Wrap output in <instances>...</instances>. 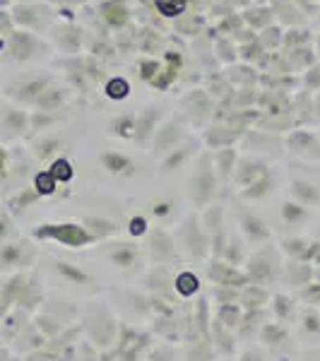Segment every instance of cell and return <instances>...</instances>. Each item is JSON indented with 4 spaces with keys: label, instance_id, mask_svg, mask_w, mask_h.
Instances as JSON below:
<instances>
[{
    "label": "cell",
    "instance_id": "6da1fadb",
    "mask_svg": "<svg viewBox=\"0 0 320 361\" xmlns=\"http://www.w3.org/2000/svg\"><path fill=\"white\" fill-rule=\"evenodd\" d=\"M243 272L248 277V284H260V287L270 289L282 279V253L277 246H260L248 255Z\"/></svg>",
    "mask_w": 320,
    "mask_h": 361
},
{
    "label": "cell",
    "instance_id": "7a4b0ae2",
    "mask_svg": "<svg viewBox=\"0 0 320 361\" xmlns=\"http://www.w3.org/2000/svg\"><path fill=\"white\" fill-rule=\"evenodd\" d=\"M118 320L111 316L109 308H104L101 304H90L85 311V323L82 330L87 337L99 352H106V349L116 347V337H118Z\"/></svg>",
    "mask_w": 320,
    "mask_h": 361
},
{
    "label": "cell",
    "instance_id": "3957f363",
    "mask_svg": "<svg viewBox=\"0 0 320 361\" xmlns=\"http://www.w3.org/2000/svg\"><path fill=\"white\" fill-rule=\"evenodd\" d=\"M176 246H181L183 255L195 263H205L209 260V238L205 234L200 224V214L197 212H190L188 217L178 224V231H176Z\"/></svg>",
    "mask_w": 320,
    "mask_h": 361
},
{
    "label": "cell",
    "instance_id": "277c9868",
    "mask_svg": "<svg viewBox=\"0 0 320 361\" xmlns=\"http://www.w3.org/2000/svg\"><path fill=\"white\" fill-rule=\"evenodd\" d=\"M217 193V173H214L212 154H202L190 176V202L195 212H202Z\"/></svg>",
    "mask_w": 320,
    "mask_h": 361
},
{
    "label": "cell",
    "instance_id": "5b68a950",
    "mask_svg": "<svg viewBox=\"0 0 320 361\" xmlns=\"http://www.w3.org/2000/svg\"><path fill=\"white\" fill-rule=\"evenodd\" d=\"M34 238L39 241H56L66 248H85L94 243L90 231L78 222H56V224H42L34 229Z\"/></svg>",
    "mask_w": 320,
    "mask_h": 361
},
{
    "label": "cell",
    "instance_id": "8992f818",
    "mask_svg": "<svg viewBox=\"0 0 320 361\" xmlns=\"http://www.w3.org/2000/svg\"><path fill=\"white\" fill-rule=\"evenodd\" d=\"M197 214H200V224L209 238V258L219 260L224 253L226 238H229V234H226V229H224V205L209 202V205Z\"/></svg>",
    "mask_w": 320,
    "mask_h": 361
},
{
    "label": "cell",
    "instance_id": "52a82bcc",
    "mask_svg": "<svg viewBox=\"0 0 320 361\" xmlns=\"http://www.w3.org/2000/svg\"><path fill=\"white\" fill-rule=\"evenodd\" d=\"M178 246H176V238H173L168 231L154 229L147 231V258L152 265H176L178 260Z\"/></svg>",
    "mask_w": 320,
    "mask_h": 361
},
{
    "label": "cell",
    "instance_id": "ba28073f",
    "mask_svg": "<svg viewBox=\"0 0 320 361\" xmlns=\"http://www.w3.org/2000/svg\"><path fill=\"white\" fill-rule=\"evenodd\" d=\"M173 279H176V265H152L144 275V294L159 296L166 301H176L178 296L173 292Z\"/></svg>",
    "mask_w": 320,
    "mask_h": 361
},
{
    "label": "cell",
    "instance_id": "9c48e42d",
    "mask_svg": "<svg viewBox=\"0 0 320 361\" xmlns=\"http://www.w3.org/2000/svg\"><path fill=\"white\" fill-rule=\"evenodd\" d=\"M116 347L130 359H140L142 354H147L152 349V333L147 330L133 328V325H118V337H116Z\"/></svg>",
    "mask_w": 320,
    "mask_h": 361
},
{
    "label": "cell",
    "instance_id": "30bf717a",
    "mask_svg": "<svg viewBox=\"0 0 320 361\" xmlns=\"http://www.w3.org/2000/svg\"><path fill=\"white\" fill-rule=\"evenodd\" d=\"M238 229H241L243 241L253 248L265 246V243H270V238H272V231H270V226H267L265 219L260 217V214L251 212V209H246V207L238 212Z\"/></svg>",
    "mask_w": 320,
    "mask_h": 361
},
{
    "label": "cell",
    "instance_id": "8fae6325",
    "mask_svg": "<svg viewBox=\"0 0 320 361\" xmlns=\"http://www.w3.org/2000/svg\"><path fill=\"white\" fill-rule=\"evenodd\" d=\"M207 279L214 284V287H234V289H243L248 284V277L243 272V267H234L224 260L209 258L207 260Z\"/></svg>",
    "mask_w": 320,
    "mask_h": 361
},
{
    "label": "cell",
    "instance_id": "7c38bea8",
    "mask_svg": "<svg viewBox=\"0 0 320 361\" xmlns=\"http://www.w3.org/2000/svg\"><path fill=\"white\" fill-rule=\"evenodd\" d=\"M272 169L267 166V161H263L260 157H241V159L236 161V169H234V176H231V180H234V188L236 190H243L248 188V185H253L255 180H260L263 176H267Z\"/></svg>",
    "mask_w": 320,
    "mask_h": 361
},
{
    "label": "cell",
    "instance_id": "4fadbf2b",
    "mask_svg": "<svg viewBox=\"0 0 320 361\" xmlns=\"http://www.w3.org/2000/svg\"><path fill=\"white\" fill-rule=\"evenodd\" d=\"M287 149L294 157H301V159L308 161H320V140L316 133L311 130H292L287 137Z\"/></svg>",
    "mask_w": 320,
    "mask_h": 361
},
{
    "label": "cell",
    "instance_id": "5bb4252c",
    "mask_svg": "<svg viewBox=\"0 0 320 361\" xmlns=\"http://www.w3.org/2000/svg\"><path fill=\"white\" fill-rule=\"evenodd\" d=\"M37 255L32 243L17 241L0 246V270H13V267H29Z\"/></svg>",
    "mask_w": 320,
    "mask_h": 361
},
{
    "label": "cell",
    "instance_id": "9a60e30c",
    "mask_svg": "<svg viewBox=\"0 0 320 361\" xmlns=\"http://www.w3.org/2000/svg\"><path fill=\"white\" fill-rule=\"evenodd\" d=\"M185 140H188V128L176 123V121H168V123H164L154 133V137H152L154 152L166 154V152H171L173 147H178L181 142H185Z\"/></svg>",
    "mask_w": 320,
    "mask_h": 361
},
{
    "label": "cell",
    "instance_id": "2e32d148",
    "mask_svg": "<svg viewBox=\"0 0 320 361\" xmlns=\"http://www.w3.org/2000/svg\"><path fill=\"white\" fill-rule=\"evenodd\" d=\"M106 258L118 270H133L140 260V248L133 241H113L106 246Z\"/></svg>",
    "mask_w": 320,
    "mask_h": 361
},
{
    "label": "cell",
    "instance_id": "e0dca14e",
    "mask_svg": "<svg viewBox=\"0 0 320 361\" xmlns=\"http://www.w3.org/2000/svg\"><path fill=\"white\" fill-rule=\"evenodd\" d=\"M279 282L289 284L292 289H304L306 284L313 282V265L311 263H301V260H287L282 263V279Z\"/></svg>",
    "mask_w": 320,
    "mask_h": 361
},
{
    "label": "cell",
    "instance_id": "ac0fdd59",
    "mask_svg": "<svg viewBox=\"0 0 320 361\" xmlns=\"http://www.w3.org/2000/svg\"><path fill=\"white\" fill-rule=\"evenodd\" d=\"M289 193H292V200H296L299 205L308 207H320V185L313 183L308 178H294L289 183Z\"/></svg>",
    "mask_w": 320,
    "mask_h": 361
},
{
    "label": "cell",
    "instance_id": "d6986e66",
    "mask_svg": "<svg viewBox=\"0 0 320 361\" xmlns=\"http://www.w3.org/2000/svg\"><path fill=\"white\" fill-rule=\"evenodd\" d=\"M209 342H212V349L217 357L229 359L236 354V345H234V333L226 330L224 325H219L217 320H212V328H209Z\"/></svg>",
    "mask_w": 320,
    "mask_h": 361
},
{
    "label": "cell",
    "instance_id": "ffe728a7",
    "mask_svg": "<svg viewBox=\"0 0 320 361\" xmlns=\"http://www.w3.org/2000/svg\"><path fill=\"white\" fill-rule=\"evenodd\" d=\"M270 308H272V316H275V320H277V323H282V325L294 323V320H296V313H299V304H296L294 296L282 294V292L272 294Z\"/></svg>",
    "mask_w": 320,
    "mask_h": 361
},
{
    "label": "cell",
    "instance_id": "44dd1931",
    "mask_svg": "<svg viewBox=\"0 0 320 361\" xmlns=\"http://www.w3.org/2000/svg\"><path fill=\"white\" fill-rule=\"evenodd\" d=\"M270 299H272L270 289L260 287V284H246V287L241 289V301H238V306H241L243 311H265Z\"/></svg>",
    "mask_w": 320,
    "mask_h": 361
},
{
    "label": "cell",
    "instance_id": "7402d4cb",
    "mask_svg": "<svg viewBox=\"0 0 320 361\" xmlns=\"http://www.w3.org/2000/svg\"><path fill=\"white\" fill-rule=\"evenodd\" d=\"M296 323H299V333H301L304 340H308V342L320 340V311H318V308L299 306Z\"/></svg>",
    "mask_w": 320,
    "mask_h": 361
},
{
    "label": "cell",
    "instance_id": "603a6c76",
    "mask_svg": "<svg viewBox=\"0 0 320 361\" xmlns=\"http://www.w3.org/2000/svg\"><path fill=\"white\" fill-rule=\"evenodd\" d=\"M159 118H161V114L156 111V106L144 109L142 114L135 116V137H133V140H135L137 145H144L149 137H154Z\"/></svg>",
    "mask_w": 320,
    "mask_h": 361
},
{
    "label": "cell",
    "instance_id": "cb8c5ba5",
    "mask_svg": "<svg viewBox=\"0 0 320 361\" xmlns=\"http://www.w3.org/2000/svg\"><path fill=\"white\" fill-rule=\"evenodd\" d=\"M173 292H176L178 299H183V301L195 299L197 294H202L200 277H197L193 270H181V272H176V279H173Z\"/></svg>",
    "mask_w": 320,
    "mask_h": 361
},
{
    "label": "cell",
    "instance_id": "d4e9b609",
    "mask_svg": "<svg viewBox=\"0 0 320 361\" xmlns=\"http://www.w3.org/2000/svg\"><path fill=\"white\" fill-rule=\"evenodd\" d=\"M193 152H195V142H181L178 147H173L171 152H166L164 154V159H161V164H159V171L161 173H171V171H178L185 161L193 157Z\"/></svg>",
    "mask_w": 320,
    "mask_h": 361
},
{
    "label": "cell",
    "instance_id": "484cf974",
    "mask_svg": "<svg viewBox=\"0 0 320 361\" xmlns=\"http://www.w3.org/2000/svg\"><path fill=\"white\" fill-rule=\"evenodd\" d=\"M238 154L234 147H222L212 154V164H214V173H217V180H231L234 176V169H236Z\"/></svg>",
    "mask_w": 320,
    "mask_h": 361
},
{
    "label": "cell",
    "instance_id": "4316f807",
    "mask_svg": "<svg viewBox=\"0 0 320 361\" xmlns=\"http://www.w3.org/2000/svg\"><path fill=\"white\" fill-rule=\"evenodd\" d=\"M82 226L87 231H90V236L97 241H109L111 236L118 234V226L116 222H111L109 217H97V214H92V217H85L82 219Z\"/></svg>",
    "mask_w": 320,
    "mask_h": 361
},
{
    "label": "cell",
    "instance_id": "83f0119b",
    "mask_svg": "<svg viewBox=\"0 0 320 361\" xmlns=\"http://www.w3.org/2000/svg\"><path fill=\"white\" fill-rule=\"evenodd\" d=\"M279 253L287 255V260H301L308 263V253H311V241L304 236H287L279 241Z\"/></svg>",
    "mask_w": 320,
    "mask_h": 361
},
{
    "label": "cell",
    "instance_id": "f1b7e54d",
    "mask_svg": "<svg viewBox=\"0 0 320 361\" xmlns=\"http://www.w3.org/2000/svg\"><path fill=\"white\" fill-rule=\"evenodd\" d=\"M287 340H289V328L282 323H277V320H267L258 333V342L263 347H279Z\"/></svg>",
    "mask_w": 320,
    "mask_h": 361
},
{
    "label": "cell",
    "instance_id": "f546056e",
    "mask_svg": "<svg viewBox=\"0 0 320 361\" xmlns=\"http://www.w3.org/2000/svg\"><path fill=\"white\" fill-rule=\"evenodd\" d=\"M246 246H248V243L243 241L241 236L231 234L229 238H226L224 253H222V258H219V260H224V263H229V265H234V267H243V265H246V260H248Z\"/></svg>",
    "mask_w": 320,
    "mask_h": 361
},
{
    "label": "cell",
    "instance_id": "4dcf8cb0",
    "mask_svg": "<svg viewBox=\"0 0 320 361\" xmlns=\"http://www.w3.org/2000/svg\"><path fill=\"white\" fill-rule=\"evenodd\" d=\"M99 161H101V166L106 169L109 173H113V176H133V173H135L133 161L121 152H104L99 157Z\"/></svg>",
    "mask_w": 320,
    "mask_h": 361
},
{
    "label": "cell",
    "instance_id": "1f68e13d",
    "mask_svg": "<svg viewBox=\"0 0 320 361\" xmlns=\"http://www.w3.org/2000/svg\"><path fill=\"white\" fill-rule=\"evenodd\" d=\"M54 267H56L58 275H61L63 279H66V282H70V284H78V287H87V284L94 282V277H92L90 272L82 270V267L75 265V263H66V260H56Z\"/></svg>",
    "mask_w": 320,
    "mask_h": 361
},
{
    "label": "cell",
    "instance_id": "d6a6232c",
    "mask_svg": "<svg viewBox=\"0 0 320 361\" xmlns=\"http://www.w3.org/2000/svg\"><path fill=\"white\" fill-rule=\"evenodd\" d=\"M243 318V308L238 304H219L217 308L212 311V320H217L219 325H224L226 330L236 335V328Z\"/></svg>",
    "mask_w": 320,
    "mask_h": 361
},
{
    "label": "cell",
    "instance_id": "836d02e7",
    "mask_svg": "<svg viewBox=\"0 0 320 361\" xmlns=\"http://www.w3.org/2000/svg\"><path fill=\"white\" fill-rule=\"evenodd\" d=\"M272 188H275V173H267V176H263L260 180H255L253 185H248V188L238 190V197L246 202H255V200H263V197H267L272 193Z\"/></svg>",
    "mask_w": 320,
    "mask_h": 361
},
{
    "label": "cell",
    "instance_id": "e575fe53",
    "mask_svg": "<svg viewBox=\"0 0 320 361\" xmlns=\"http://www.w3.org/2000/svg\"><path fill=\"white\" fill-rule=\"evenodd\" d=\"M263 311H243V318L236 328V335L243 340H258V333L263 328Z\"/></svg>",
    "mask_w": 320,
    "mask_h": 361
},
{
    "label": "cell",
    "instance_id": "d590c367",
    "mask_svg": "<svg viewBox=\"0 0 320 361\" xmlns=\"http://www.w3.org/2000/svg\"><path fill=\"white\" fill-rule=\"evenodd\" d=\"M37 328L46 340H49V337L51 340H56V337L68 328V323H63L61 318L51 316V313H42V316H37Z\"/></svg>",
    "mask_w": 320,
    "mask_h": 361
},
{
    "label": "cell",
    "instance_id": "8d00e7d4",
    "mask_svg": "<svg viewBox=\"0 0 320 361\" xmlns=\"http://www.w3.org/2000/svg\"><path fill=\"white\" fill-rule=\"evenodd\" d=\"M306 214H308V209L304 205H299L296 200H292V197L282 202V222L287 224V226L301 224L306 219Z\"/></svg>",
    "mask_w": 320,
    "mask_h": 361
},
{
    "label": "cell",
    "instance_id": "74e56055",
    "mask_svg": "<svg viewBox=\"0 0 320 361\" xmlns=\"http://www.w3.org/2000/svg\"><path fill=\"white\" fill-rule=\"evenodd\" d=\"M111 133L113 135H118V137H135V116H118V118H113V123H111Z\"/></svg>",
    "mask_w": 320,
    "mask_h": 361
},
{
    "label": "cell",
    "instance_id": "f35d334b",
    "mask_svg": "<svg viewBox=\"0 0 320 361\" xmlns=\"http://www.w3.org/2000/svg\"><path fill=\"white\" fill-rule=\"evenodd\" d=\"M56 188H58V180L51 176L49 169H46V171H39L37 176H34V190H37L42 197L44 195H54Z\"/></svg>",
    "mask_w": 320,
    "mask_h": 361
},
{
    "label": "cell",
    "instance_id": "ab89813d",
    "mask_svg": "<svg viewBox=\"0 0 320 361\" xmlns=\"http://www.w3.org/2000/svg\"><path fill=\"white\" fill-rule=\"evenodd\" d=\"M296 299L304 301V306L318 308V311H320V284L318 282L306 284L304 289H299V292H296Z\"/></svg>",
    "mask_w": 320,
    "mask_h": 361
},
{
    "label": "cell",
    "instance_id": "60d3db41",
    "mask_svg": "<svg viewBox=\"0 0 320 361\" xmlns=\"http://www.w3.org/2000/svg\"><path fill=\"white\" fill-rule=\"evenodd\" d=\"M49 173L58 180V183H68V180H73V176H75L73 164H70L68 159H56L54 164H51Z\"/></svg>",
    "mask_w": 320,
    "mask_h": 361
},
{
    "label": "cell",
    "instance_id": "b9f144b4",
    "mask_svg": "<svg viewBox=\"0 0 320 361\" xmlns=\"http://www.w3.org/2000/svg\"><path fill=\"white\" fill-rule=\"evenodd\" d=\"M212 301L217 306L219 304H238V301H241V289H234V287H214Z\"/></svg>",
    "mask_w": 320,
    "mask_h": 361
},
{
    "label": "cell",
    "instance_id": "7bdbcfd3",
    "mask_svg": "<svg viewBox=\"0 0 320 361\" xmlns=\"http://www.w3.org/2000/svg\"><path fill=\"white\" fill-rule=\"evenodd\" d=\"M147 361H178V354L168 342H161L147 352Z\"/></svg>",
    "mask_w": 320,
    "mask_h": 361
},
{
    "label": "cell",
    "instance_id": "ee69618b",
    "mask_svg": "<svg viewBox=\"0 0 320 361\" xmlns=\"http://www.w3.org/2000/svg\"><path fill=\"white\" fill-rule=\"evenodd\" d=\"M128 94H130V85H128L123 78H113L106 82V97L118 102V99H125Z\"/></svg>",
    "mask_w": 320,
    "mask_h": 361
},
{
    "label": "cell",
    "instance_id": "f6af8a7d",
    "mask_svg": "<svg viewBox=\"0 0 320 361\" xmlns=\"http://www.w3.org/2000/svg\"><path fill=\"white\" fill-rule=\"evenodd\" d=\"M147 231H149V224H147V217H144V214H135V217L128 219V234L133 238L147 236Z\"/></svg>",
    "mask_w": 320,
    "mask_h": 361
},
{
    "label": "cell",
    "instance_id": "bcb514c9",
    "mask_svg": "<svg viewBox=\"0 0 320 361\" xmlns=\"http://www.w3.org/2000/svg\"><path fill=\"white\" fill-rule=\"evenodd\" d=\"M39 197H42V195H39L37 190H34V188H27V190H22V193L17 195L15 200H10V207L15 205V212H20V209L29 207V205H32L34 200H39Z\"/></svg>",
    "mask_w": 320,
    "mask_h": 361
},
{
    "label": "cell",
    "instance_id": "7dc6e473",
    "mask_svg": "<svg viewBox=\"0 0 320 361\" xmlns=\"http://www.w3.org/2000/svg\"><path fill=\"white\" fill-rule=\"evenodd\" d=\"M156 8H159V13L176 17V15H181V10L185 8V0H156Z\"/></svg>",
    "mask_w": 320,
    "mask_h": 361
},
{
    "label": "cell",
    "instance_id": "c3c4849f",
    "mask_svg": "<svg viewBox=\"0 0 320 361\" xmlns=\"http://www.w3.org/2000/svg\"><path fill=\"white\" fill-rule=\"evenodd\" d=\"M99 361H135V359H130L128 354H123L118 347H111V349H106V352L99 354Z\"/></svg>",
    "mask_w": 320,
    "mask_h": 361
},
{
    "label": "cell",
    "instance_id": "681fc988",
    "mask_svg": "<svg viewBox=\"0 0 320 361\" xmlns=\"http://www.w3.org/2000/svg\"><path fill=\"white\" fill-rule=\"evenodd\" d=\"M238 361H267V359L260 347H246L241 354H238Z\"/></svg>",
    "mask_w": 320,
    "mask_h": 361
},
{
    "label": "cell",
    "instance_id": "f907efd6",
    "mask_svg": "<svg viewBox=\"0 0 320 361\" xmlns=\"http://www.w3.org/2000/svg\"><path fill=\"white\" fill-rule=\"evenodd\" d=\"M304 85L308 87V90H320V66L316 68H311L308 73L304 75Z\"/></svg>",
    "mask_w": 320,
    "mask_h": 361
},
{
    "label": "cell",
    "instance_id": "816d5d0a",
    "mask_svg": "<svg viewBox=\"0 0 320 361\" xmlns=\"http://www.w3.org/2000/svg\"><path fill=\"white\" fill-rule=\"evenodd\" d=\"M58 147H61V142H58V140H44V142L39 145V152L37 154L42 157V159H46V157L56 154Z\"/></svg>",
    "mask_w": 320,
    "mask_h": 361
},
{
    "label": "cell",
    "instance_id": "f5cc1de1",
    "mask_svg": "<svg viewBox=\"0 0 320 361\" xmlns=\"http://www.w3.org/2000/svg\"><path fill=\"white\" fill-rule=\"evenodd\" d=\"M39 104L46 106V109H58L63 104V94H61V92H54V94H51V92H46V97Z\"/></svg>",
    "mask_w": 320,
    "mask_h": 361
},
{
    "label": "cell",
    "instance_id": "db71d44e",
    "mask_svg": "<svg viewBox=\"0 0 320 361\" xmlns=\"http://www.w3.org/2000/svg\"><path fill=\"white\" fill-rule=\"evenodd\" d=\"M168 212H171V202H166V200H156L154 205H152V214H154V217H166Z\"/></svg>",
    "mask_w": 320,
    "mask_h": 361
},
{
    "label": "cell",
    "instance_id": "11a10c76",
    "mask_svg": "<svg viewBox=\"0 0 320 361\" xmlns=\"http://www.w3.org/2000/svg\"><path fill=\"white\" fill-rule=\"evenodd\" d=\"M308 263L320 267V241H311V253H308Z\"/></svg>",
    "mask_w": 320,
    "mask_h": 361
},
{
    "label": "cell",
    "instance_id": "9f6ffc18",
    "mask_svg": "<svg viewBox=\"0 0 320 361\" xmlns=\"http://www.w3.org/2000/svg\"><path fill=\"white\" fill-rule=\"evenodd\" d=\"M313 121L320 123V92L316 94V99H313Z\"/></svg>",
    "mask_w": 320,
    "mask_h": 361
},
{
    "label": "cell",
    "instance_id": "6f0895ef",
    "mask_svg": "<svg viewBox=\"0 0 320 361\" xmlns=\"http://www.w3.org/2000/svg\"><path fill=\"white\" fill-rule=\"evenodd\" d=\"M313 282L320 284V267H316V265H313Z\"/></svg>",
    "mask_w": 320,
    "mask_h": 361
},
{
    "label": "cell",
    "instance_id": "680465c9",
    "mask_svg": "<svg viewBox=\"0 0 320 361\" xmlns=\"http://www.w3.org/2000/svg\"><path fill=\"white\" fill-rule=\"evenodd\" d=\"M222 361H238V359H234V357H229V359H222Z\"/></svg>",
    "mask_w": 320,
    "mask_h": 361
},
{
    "label": "cell",
    "instance_id": "91938a15",
    "mask_svg": "<svg viewBox=\"0 0 320 361\" xmlns=\"http://www.w3.org/2000/svg\"><path fill=\"white\" fill-rule=\"evenodd\" d=\"M318 140H320V135H318Z\"/></svg>",
    "mask_w": 320,
    "mask_h": 361
}]
</instances>
